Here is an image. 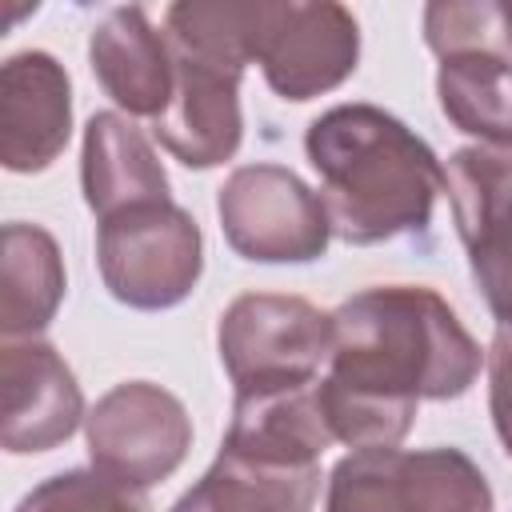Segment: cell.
Returning a JSON list of instances; mask_svg holds the SVG:
<instances>
[{
	"label": "cell",
	"mask_w": 512,
	"mask_h": 512,
	"mask_svg": "<svg viewBox=\"0 0 512 512\" xmlns=\"http://www.w3.org/2000/svg\"><path fill=\"white\" fill-rule=\"evenodd\" d=\"M88 60L100 88L128 112L156 120L176 88V64L168 36L152 28L148 12L128 4L104 12L88 36Z\"/></svg>",
	"instance_id": "obj_12"
},
{
	"label": "cell",
	"mask_w": 512,
	"mask_h": 512,
	"mask_svg": "<svg viewBox=\"0 0 512 512\" xmlns=\"http://www.w3.org/2000/svg\"><path fill=\"white\" fill-rule=\"evenodd\" d=\"M96 264L104 288L140 312L180 304L204 272L200 224L172 200L132 204L96 232Z\"/></svg>",
	"instance_id": "obj_5"
},
{
	"label": "cell",
	"mask_w": 512,
	"mask_h": 512,
	"mask_svg": "<svg viewBox=\"0 0 512 512\" xmlns=\"http://www.w3.org/2000/svg\"><path fill=\"white\" fill-rule=\"evenodd\" d=\"M12 512H152L144 488L120 484L96 468H72L36 484Z\"/></svg>",
	"instance_id": "obj_18"
},
{
	"label": "cell",
	"mask_w": 512,
	"mask_h": 512,
	"mask_svg": "<svg viewBox=\"0 0 512 512\" xmlns=\"http://www.w3.org/2000/svg\"><path fill=\"white\" fill-rule=\"evenodd\" d=\"M444 192L464 252L512 228V152L508 148H460L448 156Z\"/></svg>",
	"instance_id": "obj_17"
},
{
	"label": "cell",
	"mask_w": 512,
	"mask_h": 512,
	"mask_svg": "<svg viewBox=\"0 0 512 512\" xmlns=\"http://www.w3.org/2000/svg\"><path fill=\"white\" fill-rule=\"evenodd\" d=\"M84 420V396L64 356L28 336L0 348V444L12 456L52 452Z\"/></svg>",
	"instance_id": "obj_9"
},
{
	"label": "cell",
	"mask_w": 512,
	"mask_h": 512,
	"mask_svg": "<svg viewBox=\"0 0 512 512\" xmlns=\"http://www.w3.org/2000/svg\"><path fill=\"white\" fill-rule=\"evenodd\" d=\"M496 8H500V28H504V40H508V48H512V0H500Z\"/></svg>",
	"instance_id": "obj_21"
},
{
	"label": "cell",
	"mask_w": 512,
	"mask_h": 512,
	"mask_svg": "<svg viewBox=\"0 0 512 512\" xmlns=\"http://www.w3.org/2000/svg\"><path fill=\"white\" fill-rule=\"evenodd\" d=\"M84 436L96 472L132 488H152L184 464L192 448V420L160 384L124 380L84 416Z\"/></svg>",
	"instance_id": "obj_7"
},
{
	"label": "cell",
	"mask_w": 512,
	"mask_h": 512,
	"mask_svg": "<svg viewBox=\"0 0 512 512\" xmlns=\"http://www.w3.org/2000/svg\"><path fill=\"white\" fill-rule=\"evenodd\" d=\"M360 60V28L344 4H268L256 64L280 100H312L340 88Z\"/></svg>",
	"instance_id": "obj_8"
},
{
	"label": "cell",
	"mask_w": 512,
	"mask_h": 512,
	"mask_svg": "<svg viewBox=\"0 0 512 512\" xmlns=\"http://www.w3.org/2000/svg\"><path fill=\"white\" fill-rule=\"evenodd\" d=\"M216 348L236 396L300 388L320 380L332 356V312L304 296L244 292L224 308Z\"/></svg>",
	"instance_id": "obj_3"
},
{
	"label": "cell",
	"mask_w": 512,
	"mask_h": 512,
	"mask_svg": "<svg viewBox=\"0 0 512 512\" xmlns=\"http://www.w3.org/2000/svg\"><path fill=\"white\" fill-rule=\"evenodd\" d=\"M64 300V260L56 240L36 224H4L0 248V332L28 340L56 316Z\"/></svg>",
	"instance_id": "obj_16"
},
{
	"label": "cell",
	"mask_w": 512,
	"mask_h": 512,
	"mask_svg": "<svg viewBox=\"0 0 512 512\" xmlns=\"http://www.w3.org/2000/svg\"><path fill=\"white\" fill-rule=\"evenodd\" d=\"M172 48V44H168ZM176 88L168 108L152 120V136L184 168H216L240 148V76L244 68L220 64L200 52L172 48Z\"/></svg>",
	"instance_id": "obj_10"
},
{
	"label": "cell",
	"mask_w": 512,
	"mask_h": 512,
	"mask_svg": "<svg viewBox=\"0 0 512 512\" xmlns=\"http://www.w3.org/2000/svg\"><path fill=\"white\" fill-rule=\"evenodd\" d=\"M80 188L96 220H108L132 204L172 200L160 156L152 152L148 136L120 112H96L84 124Z\"/></svg>",
	"instance_id": "obj_14"
},
{
	"label": "cell",
	"mask_w": 512,
	"mask_h": 512,
	"mask_svg": "<svg viewBox=\"0 0 512 512\" xmlns=\"http://www.w3.org/2000/svg\"><path fill=\"white\" fill-rule=\"evenodd\" d=\"M484 352L448 300L420 284H380L332 312V356L320 404L332 440L396 448L420 400H456L480 376Z\"/></svg>",
	"instance_id": "obj_1"
},
{
	"label": "cell",
	"mask_w": 512,
	"mask_h": 512,
	"mask_svg": "<svg viewBox=\"0 0 512 512\" xmlns=\"http://www.w3.org/2000/svg\"><path fill=\"white\" fill-rule=\"evenodd\" d=\"M436 96L452 128L488 148H512V48L504 28L484 44L440 56Z\"/></svg>",
	"instance_id": "obj_15"
},
{
	"label": "cell",
	"mask_w": 512,
	"mask_h": 512,
	"mask_svg": "<svg viewBox=\"0 0 512 512\" xmlns=\"http://www.w3.org/2000/svg\"><path fill=\"white\" fill-rule=\"evenodd\" d=\"M216 216L232 252L256 264H308L332 240L320 196L280 164L236 168L216 196Z\"/></svg>",
	"instance_id": "obj_6"
},
{
	"label": "cell",
	"mask_w": 512,
	"mask_h": 512,
	"mask_svg": "<svg viewBox=\"0 0 512 512\" xmlns=\"http://www.w3.org/2000/svg\"><path fill=\"white\" fill-rule=\"evenodd\" d=\"M488 408L496 436L512 456V324H500L488 348Z\"/></svg>",
	"instance_id": "obj_20"
},
{
	"label": "cell",
	"mask_w": 512,
	"mask_h": 512,
	"mask_svg": "<svg viewBox=\"0 0 512 512\" xmlns=\"http://www.w3.org/2000/svg\"><path fill=\"white\" fill-rule=\"evenodd\" d=\"M72 132V84L56 56L16 52L0 68V164L8 172L48 168Z\"/></svg>",
	"instance_id": "obj_11"
},
{
	"label": "cell",
	"mask_w": 512,
	"mask_h": 512,
	"mask_svg": "<svg viewBox=\"0 0 512 512\" xmlns=\"http://www.w3.org/2000/svg\"><path fill=\"white\" fill-rule=\"evenodd\" d=\"M316 496L320 464H288L224 440L212 468L172 512H312Z\"/></svg>",
	"instance_id": "obj_13"
},
{
	"label": "cell",
	"mask_w": 512,
	"mask_h": 512,
	"mask_svg": "<svg viewBox=\"0 0 512 512\" xmlns=\"http://www.w3.org/2000/svg\"><path fill=\"white\" fill-rule=\"evenodd\" d=\"M304 152L320 176V204L344 244H384L424 232L444 192V164L392 112L376 104H336L304 132Z\"/></svg>",
	"instance_id": "obj_2"
},
{
	"label": "cell",
	"mask_w": 512,
	"mask_h": 512,
	"mask_svg": "<svg viewBox=\"0 0 512 512\" xmlns=\"http://www.w3.org/2000/svg\"><path fill=\"white\" fill-rule=\"evenodd\" d=\"M468 268H472V280L484 292L492 316L500 324H512V228L468 248Z\"/></svg>",
	"instance_id": "obj_19"
},
{
	"label": "cell",
	"mask_w": 512,
	"mask_h": 512,
	"mask_svg": "<svg viewBox=\"0 0 512 512\" xmlns=\"http://www.w3.org/2000/svg\"><path fill=\"white\" fill-rule=\"evenodd\" d=\"M324 512H492V488L460 448H356L336 460Z\"/></svg>",
	"instance_id": "obj_4"
}]
</instances>
